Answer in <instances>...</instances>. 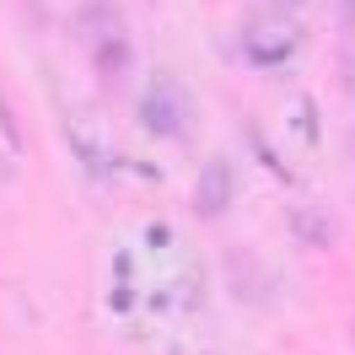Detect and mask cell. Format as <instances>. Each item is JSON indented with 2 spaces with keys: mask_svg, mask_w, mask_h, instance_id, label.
Returning <instances> with one entry per match:
<instances>
[{
  "mask_svg": "<svg viewBox=\"0 0 355 355\" xmlns=\"http://www.w3.org/2000/svg\"><path fill=\"white\" fill-rule=\"evenodd\" d=\"M226 194H232V167H226V162H210L205 178H200V210L205 216L226 210Z\"/></svg>",
  "mask_w": 355,
  "mask_h": 355,
  "instance_id": "obj_2",
  "label": "cell"
},
{
  "mask_svg": "<svg viewBox=\"0 0 355 355\" xmlns=\"http://www.w3.org/2000/svg\"><path fill=\"white\" fill-rule=\"evenodd\" d=\"M140 108H146V124H151L156 135H183V130H189V113H183V92H173L167 81H162L156 92H146V103H140Z\"/></svg>",
  "mask_w": 355,
  "mask_h": 355,
  "instance_id": "obj_1",
  "label": "cell"
}]
</instances>
